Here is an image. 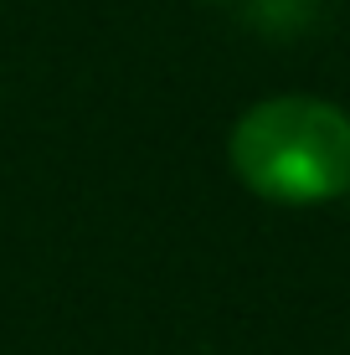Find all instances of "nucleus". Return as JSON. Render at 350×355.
<instances>
[{
  "mask_svg": "<svg viewBox=\"0 0 350 355\" xmlns=\"http://www.w3.org/2000/svg\"><path fill=\"white\" fill-rule=\"evenodd\" d=\"M237 180L273 206H320L350 191V114L309 93L263 98L227 139Z\"/></svg>",
  "mask_w": 350,
  "mask_h": 355,
  "instance_id": "obj_1",
  "label": "nucleus"
}]
</instances>
